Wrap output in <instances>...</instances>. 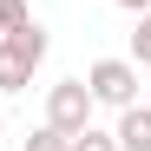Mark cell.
Masks as SVG:
<instances>
[{
    "mask_svg": "<svg viewBox=\"0 0 151 151\" xmlns=\"http://www.w3.org/2000/svg\"><path fill=\"white\" fill-rule=\"evenodd\" d=\"M20 151H72V138L59 132V125H40V132H27V138H20Z\"/></svg>",
    "mask_w": 151,
    "mask_h": 151,
    "instance_id": "5",
    "label": "cell"
},
{
    "mask_svg": "<svg viewBox=\"0 0 151 151\" xmlns=\"http://www.w3.org/2000/svg\"><path fill=\"white\" fill-rule=\"evenodd\" d=\"M112 138H118V151H151V99H132V105L118 112Z\"/></svg>",
    "mask_w": 151,
    "mask_h": 151,
    "instance_id": "4",
    "label": "cell"
},
{
    "mask_svg": "<svg viewBox=\"0 0 151 151\" xmlns=\"http://www.w3.org/2000/svg\"><path fill=\"white\" fill-rule=\"evenodd\" d=\"M20 27H33V7L27 0H0V33H20Z\"/></svg>",
    "mask_w": 151,
    "mask_h": 151,
    "instance_id": "7",
    "label": "cell"
},
{
    "mask_svg": "<svg viewBox=\"0 0 151 151\" xmlns=\"http://www.w3.org/2000/svg\"><path fill=\"white\" fill-rule=\"evenodd\" d=\"M92 92H86V79H59V86H46V125H59V132L72 138V132H86L92 125Z\"/></svg>",
    "mask_w": 151,
    "mask_h": 151,
    "instance_id": "3",
    "label": "cell"
},
{
    "mask_svg": "<svg viewBox=\"0 0 151 151\" xmlns=\"http://www.w3.org/2000/svg\"><path fill=\"white\" fill-rule=\"evenodd\" d=\"M0 138H7V105H0Z\"/></svg>",
    "mask_w": 151,
    "mask_h": 151,
    "instance_id": "10",
    "label": "cell"
},
{
    "mask_svg": "<svg viewBox=\"0 0 151 151\" xmlns=\"http://www.w3.org/2000/svg\"><path fill=\"white\" fill-rule=\"evenodd\" d=\"M86 92H92V105L125 112V105L138 99V66H132V59H92V66H86Z\"/></svg>",
    "mask_w": 151,
    "mask_h": 151,
    "instance_id": "2",
    "label": "cell"
},
{
    "mask_svg": "<svg viewBox=\"0 0 151 151\" xmlns=\"http://www.w3.org/2000/svg\"><path fill=\"white\" fill-rule=\"evenodd\" d=\"M46 53H53V40H46V27L33 20V27H20V33H0V92H27L33 86V72L46 66Z\"/></svg>",
    "mask_w": 151,
    "mask_h": 151,
    "instance_id": "1",
    "label": "cell"
},
{
    "mask_svg": "<svg viewBox=\"0 0 151 151\" xmlns=\"http://www.w3.org/2000/svg\"><path fill=\"white\" fill-rule=\"evenodd\" d=\"M132 66H151V7L138 13V33H132Z\"/></svg>",
    "mask_w": 151,
    "mask_h": 151,
    "instance_id": "8",
    "label": "cell"
},
{
    "mask_svg": "<svg viewBox=\"0 0 151 151\" xmlns=\"http://www.w3.org/2000/svg\"><path fill=\"white\" fill-rule=\"evenodd\" d=\"M112 7H125V13H145V7H151V0H112Z\"/></svg>",
    "mask_w": 151,
    "mask_h": 151,
    "instance_id": "9",
    "label": "cell"
},
{
    "mask_svg": "<svg viewBox=\"0 0 151 151\" xmlns=\"http://www.w3.org/2000/svg\"><path fill=\"white\" fill-rule=\"evenodd\" d=\"M72 151H118V138L105 125H86V132H72Z\"/></svg>",
    "mask_w": 151,
    "mask_h": 151,
    "instance_id": "6",
    "label": "cell"
}]
</instances>
